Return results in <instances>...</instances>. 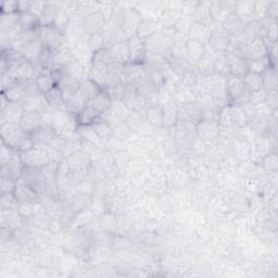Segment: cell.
<instances>
[{
    "instance_id": "6da1fadb",
    "label": "cell",
    "mask_w": 278,
    "mask_h": 278,
    "mask_svg": "<svg viewBox=\"0 0 278 278\" xmlns=\"http://www.w3.org/2000/svg\"><path fill=\"white\" fill-rule=\"evenodd\" d=\"M2 137L4 142L10 148H20L26 137V133L19 124L6 123L2 125Z\"/></svg>"
},
{
    "instance_id": "7a4b0ae2",
    "label": "cell",
    "mask_w": 278,
    "mask_h": 278,
    "mask_svg": "<svg viewBox=\"0 0 278 278\" xmlns=\"http://www.w3.org/2000/svg\"><path fill=\"white\" fill-rule=\"evenodd\" d=\"M21 163L26 167L40 168L46 166L50 162V157L48 152L40 148H32L28 151H22Z\"/></svg>"
},
{
    "instance_id": "3957f363",
    "label": "cell",
    "mask_w": 278,
    "mask_h": 278,
    "mask_svg": "<svg viewBox=\"0 0 278 278\" xmlns=\"http://www.w3.org/2000/svg\"><path fill=\"white\" fill-rule=\"evenodd\" d=\"M239 51H241L240 56L247 61L263 59L268 56L267 45L260 36L255 37L250 44L246 45V46H240Z\"/></svg>"
},
{
    "instance_id": "277c9868",
    "label": "cell",
    "mask_w": 278,
    "mask_h": 278,
    "mask_svg": "<svg viewBox=\"0 0 278 278\" xmlns=\"http://www.w3.org/2000/svg\"><path fill=\"white\" fill-rule=\"evenodd\" d=\"M36 34H37V38L41 41L44 47L46 46L51 49H58L61 47V34L56 28H53L52 25H39V28L36 31Z\"/></svg>"
},
{
    "instance_id": "5b68a950",
    "label": "cell",
    "mask_w": 278,
    "mask_h": 278,
    "mask_svg": "<svg viewBox=\"0 0 278 278\" xmlns=\"http://www.w3.org/2000/svg\"><path fill=\"white\" fill-rule=\"evenodd\" d=\"M178 122L198 124L202 120V110L197 103H184L177 109Z\"/></svg>"
},
{
    "instance_id": "8992f818",
    "label": "cell",
    "mask_w": 278,
    "mask_h": 278,
    "mask_svg": "<svg viewBox=\"0 0 278 278\" xmlns=\"http://www.w3.org/2000/svg\"><path fill=\"white\" fill-rule=\"evenodd\" d=\"M225 58L228 72L231 75L244 77L248 73V61L246 59L230 52H225Z\"/></svg>"
},
{
    "instance_id": "52a82bcc",
    "label": "cell",
    "mask_w": 278,
    "mask_h": 278,
    "mask_svg": "<svg viewBox=\"0 0 278 278\" xmlns=\"http://www.w3.org/2000/svg\"><path fill=\"white\" fill-rule=\"evenodd\" d=\"M108 50L110 52L113 63L123 66L125 63H127V62H131V50L129 40H124L119 44H115Z\"/></svg>"
},
{
    "instance_id": "ba28073f",
    "label": "cell",
    "mask_w": 278,
    "mask_h": 278,
    "mask_svg": "<svg viewBox=\"0 0 278 278\" xmlns=\"http://www.w3.org/2000/svg\"><path fill=\"white\" fill-rule=\"evenodd\" d=\"M8 72H10L15 79L28 80L34 77L35 68L33 67V65L30 61L24 59L20 62H16V63H12L10 66V70H9Z\"/></svg>"
},
{
    "instance_id": "9c48e42d",
    "label": "cell",
    "mask_w": 278,
    "mask_h": 278,
    "mask_svg": "<svg viewBox=\"0 0 278 278\" xmlns=\"http://www.w3.org/2000/svg\"><path fill=\"white\" fill-rule=\"evenodd\" d=\"M24 112L25 111L22 103L8 102L6 108H4L2 110V122L3 124L6 123L19 124Z\"/></svg>"
},
{
    "instance_id": "30bf717a",
    "label": "cell",
    "mask_w": 278,
    "mask_h": 278,
    "mask_svg": "<svg viewBox=\"0 0 278 278\" xmlns=\"http://www.w3.org/2000/svg\"><path fill=\"white\" fill-rule=\"evenodd\" d=\"M104 25H105V19L100 12H94L92 14H89L88 16H86V19L84 20V24H83L84 31L91 36L100 34L104 28Z\"/></svg>"
},
{
    "instance_id": "8fae6325",
    "label": "cell",
    "mask_w": 278,
    "mask_h": 278,
    "mask_svg": "<svg viewBox=\"0 0 278 278\" xmlns=\"http://www.w3.org/2000/svg\"><path fill=\"white\" fill-rule=\"evenodd\" d=\"M19 125L26 134L36 132L41 126V113L25 111L22 115Z\"/></svg>"
},
{
    "instance_id": "7c38bea8",
    "label": "cell",
    "mask_w": 278,
    "mask_h": 278,
    "mask_svg": "<svg viewBox=\"0 0 278 278\" xmlns=\"http://www.w3.org/2000/svg\"><path fill=\"white\" fill-rule=\"evenodd\" d=\"M22 105L24 111H33L42 113L49 106L48 101L44 94L36 96H28L22 100Z\"/></svg>"
},
{
    "instance_id": "4fadbf2b",
    "label": "cell",
    "mask_w": 278,
    "mask_h": 278,
    "mask_svg": "<svg viewBox=\"0 0 278 278\" xmlns=\"http://www.w3.org/2000/svg\"><path fill=\"white\" fill-rule=\"evenodd\" d=\"M129 45L131 50V62L139 63L146 59L147 48L142 39L138 38L137 36H133L129 39Z\"/></svg>"
},
{
    "instance_id": "5bb4252c",
    "label": "cell",
    "mask_w": 278,
    "mask_h": 278,
    "mask_svg": "<svg viewBox=\"0 0 278 278\" xmlns=\"http://www.w3.org/2000/svg\"><path fill=\"white\" fill-rule=\"evenodd\" d=\"M139 17H140L139 14L134 10L127 11L123 14L121 26H122V30L125 33V35L131 36V37H133V36H136L138 26L140 24Z\"/></svg>"
},
{
    "instance_id": "9a60e30c",
    "label": "cell",
    "mask_w": 278,
    "mask_h": 278,
    "mask_svg": "<svg viewBox=\"0 0 278 278\" xmlns=\"http://www.w3.org/2000/svg\"><path fill=\"white\" fill-rule=\"evenodd\" d=\"M229 41L228 33L224 29L213 32L209 40L215 52H226L229 46Z\"/></svg>"
},
{
    "instance_id": "2e32d148",
    "label": "cell",
    "mask_w": 278,
    "mask_h": 278,
    "mask_svg": "<svg viewBox=\"0 0 278 278\" xmlns=\"http://www.w3.org/2000/svg\"><path fill=\"white\" fill-rule=\"evenodd\" d=\"M271 139L264 137L254 139L252 147H251V157L259 161H262L272 151Z\"/></svg>"
},
{
    "instance_id": "e0dca14e",
    "label": "cell",
    "mask_w": 278,
    "mask_h": 278,
    "mask_svg": "<svg viewBox=\"0 0 278 278\" xmlns=\"http://www.w3.org/2000/svg\"><path fill=\"white\" fill-rule=\"evenodd\" d=\"M15 198L21 202H31L36 198L35 189L32 188L24 179H19L14 186Z\"/></svg>"
},
{
    "instance_id": "ac0fdd59",
    "label": "cell",
    "mask_w": 278,
    "mask_h": 278,
    "mask_svg": "<svg viewBox=\"0 0 278 278\" xmlns=\"http://www.w3.org/2000/svg\"><path fill=\"white\" fill-rule=\"evenodd\" d=\"M211 31L210 28L207 25H203L201 23L196 22L191 25V28L189 30V36H190V40L197 41L199 44H204L210 40L211 37Z\"/></svg>"
},
{
    "instance_id": "d6986e66",
    "label": "cell",
    "mask_w": 278,
    "mask_h": 278,
    "mask_svg": "<svg viewBox=\"0 0 278 278\" xmlns=\"http://www.w3.org/2000/svg\"><path fill=\"white\" fill-rule=\"evenodd\" d=\"M197 132L199 136L204 140H211L218 136L219 126L214 121L201 120L197 125Z\"/></svg>"
},
{
    "instance_id": "ffe728a7",
    "label": "cell",
    "mask_w": 278,
    "mask_h": 278,
    "mask_svg": "<svg viewBox=\"0 0 278 278\" xmlns=\"http://www.w3.org/2000/svg\"><path fill=\"white\" fill-rule=\"evenodd\" d=\"M245 89H246V85L244 82V77L231 75L226 80V91L231 99L236 100L237 98L244 93Z\"/></svg>"
},
{
    "instance_id": "44dd1931",
    "label": "cell",
    "mask_w": 278,
    "mask_h": 278,
    "mask_svg": "<svg viewBox=\"0 0 278 278\" xmlns=\"http://www.w3.org/2000/svg\"><path fill=\"white\" fill-rule=\"evenodd\" d=\"M79 84H80L79 80L63 73L59 79L57 87L60 88V91L63 94V96H70L75 94L78 91Z\"/></svg>"
},
{
    "instance_id": "7402d4cb",
    "label": "cell",
    "mask_w": 278,
    "mask_h": 278,
    "mask_svg": "<svg viewBox=\"0 0 278 278\" xmlns=\"http://www.w3.org/2000/svg\"><path fill=\"white\" fill-rule=\"evenodd\" d=\"M100 87H98L93 80L91 79H85L83 82H80L78 91L76 92L83 99L88 102L89 100H92L95 96L100 93Z\"/></svg>"
},
{
    "instance_id": "603a6c76",
    "label": "cell",
    "mask_w": 278,
    "mask_h": 278,
    "mask_svg": "<svg viewBox=\"0 0 278 278\" xmlns=\"http://www.w3.org/2000/svg\"><path fill=\"white\" fill-rule=\"evenodd\" d=\"M42 50H44V45L37 38V36H36V38L32 40L28 46L24 48V50L22 51V55L24 56L26 60L32 62L34 60H38L40 58Z\"/></svg>"
},
{
    "instance_id": "cb8c5ba5",
    "label": "cell",
    "mask_w": 278,
    "mask_h": 278,
    "mask_svg": "<svg viewBox=\"0 0 278 278\" xmlns=\"http://www.w3.org/2000/svg\"><path fill=\"white\" fill-rule=\"evenodd\" d=\"M87 103L91 104L94 109L101 115L106 109H109L111 103H112V99L109 96H108V94L105 92H100L97 96H95L92 100H89Z\"/></svg>"
},
{
    "instance_id": "d4e9b609",
    "label": "cell",
    "mask_w": 278,
    "mask_h": 278,
    "mask_svg": "<svg viewBox=\"0 0 278 278\" xmlns=\"http://www.w3.org/2000/svg\"><path fill=\"white\" fill-rule=\"evenodd\" d=\"M186 55L188 59L194 62H199L205 55V49L202 44L194 40H187L186 42Z\"/></svg>"
},
{
    "instance_id": "484cf974",
    "label": "cell",
    "mask_w": 278,
    "mask_h": 278,
    "mask_svg": "<svg viewBox=\"0 0 278 278\" xmlns=\"http://www.w3.org/2000/svg\"><path fill=\"white\" fill-rule=\"evenodd\" d=\"M178 108L173 103H167L162 108L163 125L166 127H172L178 122Z\"/></svg>"
},
{
    "instance_id": "4316f807",
    "label": "cell",
    "mask_w": 278,
    "mask_h": 278,
    "mask_svg": "<svg viewBox=\"0 0 278 278\" xmlns=\"http://www.w3.org/2000/svg\"><path fill=\"white\" fill-rule=\"evenodd\" d=\"M100 114L98 113L91 104H86V106L82 110V112L77 114V122L80 125H85L88 126L92 123H94L96 120L99 119Z\"/></svg>"
},
{
    "instance_id": "83f0119b",
    "label": "cell",
    "mask_w": 278,
    "mask_h": 278,
    "mask_svg": "<svg viewBox=\"0 0 278 278\" xmlns=\"http://www.w3.org/2000/svg\"><path fill=\"white\" fill-rule=\"evenodd\" d=\"M87 163H88V155L83 151H76L75 154L71 155L68 159L69 167L75 172L83 169Z\"/></svg>"
},
{
    "instance_id": "f1b7e54d",
    "label": "cell",
    "mask_w": 278,
    "mask_h": 278,
    "mask_svg": "<svg viewBox=\"0 0 278 278\" xmlns=\"http://www.w3.org/2000/svg\"><path fill=\"white\" fill-rule=\"evenodd\" d=\"M158 30L157 26V22L152 21V20H146V21H141L138 30L136 33V36L140 39H146V38H150L152 36L156 35Z\"/></svg>"
},
{
    "instance_id": "f546056e",
    "label": "cell",
    "mask_w": 278,
    "mask_h": 278,
    "mask_svg": "<svg viewBox=\"0 0 278 278\" xmlns=\"http://www.w3.org/2000/svg\"><path fill=\"white\" fill-rule=\"evenodd\" d=\"M45 97L48 101V104L52 108H56V109H61V108H65V99H63V94L60 91V88L55 86L48 93L45 94Z\"/></svg>"
},
{
    "instance_id": "4dcf8cb0",
    "label": "cell",
    "mask_w": 278,
    "mask_h": 278,
    "mask_svg": "<svg viewBox=\"0 0 278 278\" xmlns=\"http://www.w3.org/2000/svg\"><path fill=\"white\" fill-rule=\"evenodd\" d=\"M263 77V88L265 91H277V73L275 67H270L264 73L262 74Z\"/></svg>"
},
{
    "instance_id": "1f68e13d",
    "label": "cell",
    "mask_w": 278,
    "mask_h": 278,
    "mask_svg": "<svg viewBox=\"0 0 278 278\" xmlns=\"http://www.w3.org/2000/svg\"><path fill=\"white\" fill-rule=\"evenodd\" d=\"M270 67L272 66L268 57L263 58V59L248 61V72H251V73H256V74L262 75Z\"/></svg>"
},
{
    "instance_id": "d6a6232c",
    "label": "cell",
    "mask_w": 278,
    "mask_h": 278,
    "mask_svg": "<svg viewBox=\"0 0 278 278\" xmlns=\"http://www.w3.org/2000/svg\"><path fill=\"white\" fill-rule=\"evenodd\" d=\"M244 82L246 87L250 89L251 92L259 91V89L263 88V77L261 74L248 72V73L244 76Z\"/></svg>"
},
{
    "instance_id": "836d02e7",
    "label": "cell",
    "mask_w": 278,
    "mask_h": 278,
    "mask_svg": "<svg viewBox=\"0 0 278 278\" xmlns=\"http://www.w3.org/2000/svg\"><path fill=\"white\" fill-rule=\"evenodd\" d=\"M38 22V17L33 14L31 11L20 12L19 23L24 31H32L34 28H36V24Z\"/></svg>"
},
{
    "instance_id": "e575fe53",
    "label": "cell",
    "mask_w": 278,
    "mask_h": 278,
    "mask_svg": "<svg viewBox=\"0 0 278 278\" xmlns=\"http://www.w3.org/2000/svg\"><path fill=\"white\" fill-rule=\"evenodd\" d=\"M6 98L8 99V102H17L20 100H23L26 97V94L22 85H13L4 93Z\"/></svg>"
},
{
    "instance_id": "d590c367",
    "label": "cell",
    "mask_w": 278,
    "mask_h": 278,
    "mask_svg": "<svg viewBox=\"0 0 278 278\" xmlns=\"http://www.w3.org/2000/svg\"><path fill=\"white\" fill-rule=\"evenodd\" d=\"M65 69H66L65 71L66 74L74 77L75 79L79 80V82L82 80L84 76V69L78 61H71L68 66L65 67Z\"/></svg>"
},
{
    "instance_id": "8d00e7d4",
    "label": "cell",
    "mask_w": 278,
    "mask_h": 278,
    "mask_svg": "<svg viewBox=\"0 0 278 278\" xmlns=\"http://www.w3.org/2000/svg\"><path fill=\"white\" fill-rule=\"evenodd\" d=\"M198 63H199L198 65L199 71L201 72L203 75H207V76L213 75V73H214V59H213V56L204 55L202 57V59L198 62Z\"/></svg>"
},
{
    "instance_id": "74e56055",
    "label": "cell",
    "mask_w": 278,
    "mask_h": 278,
    "mask_svg": "<svg viewBox=\"0 0 278 278\" xmlns=\"http://www.w3.org/2000/svg\"><path fill=\"white\" fill-rule=\"evenodd\" d=\"M95 124L93 125V129L97 133V135L99 136L101 139H106L111 136L112 134V129L110 127V125L106 122L100 120V121H95Z\"/></svg>"
},
{
    "instance_id": "f35d334b",
    "label": "cell",
    "mask_w": 278,
    "mask_h": 278,
    "mask_svg": "<svg viewBox=\"0 0 278 278\" xmlns=\"http://www.w3.org/2000/svg\"><path fill=\"white\" fill-rule=\"evenodd\" d=\"M147 120L152 125H161L163 124L162 120V108L161 106H152L147 110Z\"/></svg>"
},
{
    "instance_id": "ab89813d",
    "label": "cell",
    "mask_w": 278,
    "mask_h": 278,
    "mask_svg": "<svg viewBox=\"0 0 278 278\" xmlns=\"http://www.w3.org/2000/svg\"><path fill=\"white\" fill-rule=\"evenodd\" d=\"M20 19V13L14 12V13H3L2 17V32H6L16 23H19Z\"/></svg>"
},
{
    "instance_id": "60d3db41",
    "label": "cell",
    "mask_w": 278,
    "mask_h": 278,
    "mask_svg": "<svg viewBox=\"0 0 278 278\" xmlns=\"http://www.w3.org/2000/svg\"><path fill=\"white\" fill-rule=\"evenodd\" d=\"M125 88H126V86L120 83V84H116V85H113L110 87H106L105 93L108 94V96L111 98V99L121 100L125 96Z\"/></svg>"
},
{
    "instance_id": "b9f144b4",
    "label": "cell",
    "mask_w": 278,
    "mask_h": 278,
    "mask_svg": "<svg viewBox=\"0 0 278 278\" xmlns=\"http://www.w3.org/2000/svg\"><path fill=\"white\" fill-rule=\"evenodd\" d=\"M262 164L263 167L266 169L267 172L270 173H275L277 166H278V160H277V155L275 152H270L263 160H262Z\"/></svg>"
},
{
    "instance_id": "7bdbcfd3",
    "label": "cell",
    "mask_w": 278,
    "mask_h": 278,
    "mask_svg": "<svg viewBox=\"0 0 278 278\" xmlns=\"http://www.w3.org/2000/svg\"><path fill=\"white\" fill-rule=\"evenodd\" d=\"M270 3L268 2H256L253 3V16L258 17L260 20H264L267 16V10Z\"/></svg>"
},
{
    "instance_id": "ee69618b",
    "label": "cell",
    "mask_w": 278,
    "mask_h": 278,
    "mask_svg": "<svg viewBox=\"0 0 278 278\" xmlns=\"http://www.w3.org/2000/svg\"><path fill=\"white\" fill-rule=\"evenodd\" d=\"M108 74L109 73H104V72L98 71L96 69L93 68L92 72H91V80L98 86V87H103L106 86V82H108Z\"/></svg>"
},
{
    "instance_id": "f6af8a7d",
    "label": "cell",
    "mask_w": 278,
    "mask_h": 278,
    "mask_svg": "<svg viewBox=\"0 0 278 278\" xmlns=\"http://www.w3.org/2000/svg\"><path fill=\"white\" fill-rule=\"evenodd\" d=\"M104 47V40L101 34H96L91 36V38H89V48H91L92 51L97 52L101 49H103Z\"/></svg>"
},
{
    "instance_id": "bcb514c9",
    "label": "cell",
    "mask_w": 278,
    "mask_h": 278,
    "mask_svg": "<svg viewBox=\"0 0 278 278\" xmlns=\"http://www.w3.org/2000/svg\"><path fill=\"white\" fill-rule=\"evenodd\" d=\"M255 108H256V116H261V118H271L273 113L276 112V110H273L265 101L256 104Z\"/></svg>"
},
{
    "instance_id": "7dc6e473",
    "label": "cell",
    "mask_w": 278,
    "mask_h": 278,
    "mask_svg": "<svg viewBox=\"0 0 278 278\" xmlns=\"http://www.w3.org/2000/svg\"><path fill=\"white\" fill-rule=\"evenodd\" d=\"M265 98H266V91H265L264 88L259 89V91L251 92L250 103H252V104L256 105L259 103L264 102L265 101Z\"/></svg>"
},
{
    "instance_id": "c3c4849f",
    "label": "cell",
    "mask_w": 278,
    "mask_h": 278,
    "mask_svg": "<svg viewBox=\"0 0 278 278\" xmlns=\"http://www.w3.org/2000/svg\"><path fill=\"white\" fill-rule=\"evenodd\" d=\"M277 91H266L265 102L270 105L273 110H277L278 106V96Z\"/></svg>"
},
{
    "instance_id": "681fc988",
    "label": "cell",
    "mask_w": 278,
    "mask_h": 278,
    "mask_svg": "<svg viewBox=\"0 0 278 278\" xmlns=\"http://www.w3.org/2000/svg\"><path fill=\"white\" fill-rule=\"evenodd\" d=\"M46 7H47V5L45 3H39V2L31 3L29 11H31L33 14H35L39 19V17L41 16V14L44 13L45 9H46Z\"/></svg>"
},
{
    "instance_id": "f907efd6",
    "label": "cell",
    "mask_w": 278,
    "mask_h": 278,
    "mask_svg": "<svg viewBox=\"0 0 278 278\" xmlns=\"http://www.w3.org/2000/svg\"><path fill=\"white\" fill-rule=\"evenodd\" d=\"M277 15H278V3H276V2L270 3V6H268V10H267L268 19L276 21Z\"/></svg>"
},
{
    "instance_id": "816d5d0a",
    "label": "cell",
    "mask_w": 278,
    "mask_h": 278,
    "mask_svg": "<svg viewBox=\"0 0 278 278\" xmlns=\"http://www.w3.org/2000/svg\"><path fill=\"white\" fill-rule=\"evenodd\" d=\"M10 161H11L10 151H9V149L7 147H5V145H4L2 148V164H3V166L10 162Z\"/></svg>"
}]
</instances>
